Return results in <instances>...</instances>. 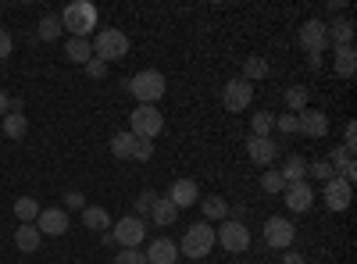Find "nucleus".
Segmentation results:
<instances>
[{
  "mask_svg": "<svg viewBox=\"0 0 357 264\" xmlns=\"http://www.w3.org/2000/svg\"><path fill=\"white\" fill-rule=\"evenodd\" d=\"M129 93L136 97V104H158L161 97H165V90H168V82H165V75L158 72V68H143V72H136L129 82Z\"/></svg>",
  "mask_w": 357,
  "mask_h": 264,
  "instance_id": "1",
  "label": "nucleus"
},
{
  "mask_svg": "<svg viewBox=\"0 0 357 264\" xmlns=\"http://www.w3.org/2000/svg\"><path fill=\"white\" fill-rule=\"evenodd\" d=\"M57 18H61V29H68L75 40H86L97 29V8L89 4V0H75V4H68Z\"/></svg>",
  "mask_w": 357,
  "mask_h": 264,
  "instance_id": "2",
  "label": "nucleus"
},
{
  "mask_svg": "<svg viewBox=\"0 0 357 264\" xmlns=\"http://www.w3.org/2000/svg\"><path fill=\"white\" fill-rule=\"evenodd\" d=\"M211 250H215V228L207 225V222L190 225L186 236H183V243H178V254L190 257V261H200V257H207Z\"/></svg>",
  "mask_w": 357,
  "mask_h": 264,
  "instance_id": "3",
  "label": "nucleus"
},
{
  "mask_svg": "<svg viewBox=\"0 0 357 264\" xmlns=\"http://www.w3.org/2000/svg\"><path fill=\"white\" fill-rule=\"evenodd\" d=\"M93 57H100V61H122V57L129 54V36L122 33V29H100V33L93 36Z\"/></svg>",
  "mask_w": 357,
  "mask_h": 264,
  "instance_id": "4",
  "label": "nucleus"
},
{
  "mask_svg": "<svg viewBox=\"0 0 357 264\" xmlns=\"http://www.w3.org/2000/svg\"><path fill=\"white\" fill-rule=\"evenodd\" d=\"M165 129V114L151 104H136V111L129 114V132L136 139H158Z\"/></svg>",
  "mask_w": 357,
  "mask_h": 264,
  "instance_id": "5",
  "label": "nucleus"
},
{
  "mask_svg": "<svg viewBox=\"0 0 357 264\" xmlns=\"http://www.w3.org/2000/svg\"><path fill=\"white\" fill-rule=\"evenodd\" d=\"M215 243H222V250H229V254H247L250 250V228L240 218H225L222 228L215 232Z\"/></svg>",
  "mask_w": 357,
  "mask_h": 264,
  "instance_id": "6",
  "label": "nucleus"
},
{
  "mask_svg": "<svg viewBox=\"0 0 357 264\" xmlns=\"http://www.w3.org/2000/svg\"><path fill=\"white\" fill-rule=\"evenodd\" d=\"M111 240L122 243V250H139V243L146 240V222L136 218V215L114 222V225H111Z\"/></svg>",
  "mask_w": 357,
  "mask_h": 264,
  "instance_id": "7",
  "label": "nucleus"
},
{
  "mask_svg": "<svg viewBox=\"0 0 357 264\" xmlns=\"http://www.w3.org/2000/svg\"><path fill=\"white\" fill-rule=\"evenodd\" d=\"M250 100H254V86H250L247 79H229V82H225V90H222V104H225V111H229V114L247 111V107H250Z\"/></svg>",
  "mask_w": 357,
  "mask_h": 264,
  "instance_id": "8",
  "label": "nucleus"
},
{
  "mask_svg": "<svg viewBox=\"0 0 357 264\" xmlns=\"http://www.w3.org/2000/svg\"><path fill=\"white\" fill-rule=\"evenodd\" d=\"M293 240H296V225L289 218H279L275 215V218L264 222V243L272 247V250H289Z\"/></svg>",
  "mask_w": 357,
  "mask_h": 264,
  "instance_id": "9",
  "label": "nucleus"
},
{
  "mask_svg": "<svg viewBox=\"0 0 357 264\" xmlns=\"http://www.w3.org/2000/svg\"><path fill=\"white\" fill-rule=\"evenodd\" d=\"M301 47L311 54V57H321L325 47H329V36H325V22L321 18H307L301 25Z\"/></svg>",
  "mask_w": 357,
  "mask_h": 264,
  "instance_id": "10",
  "label": "nucleus"
},
{
  "mask_svg": "<svg viewBox=\"0 0 357 264\" xmlns=\"http://www.w3.org/2000/svg\"><path fill=\"white\" fill-rule=\"evenodd\" d=\"M296 122H301V132L311 136V139L329 136V114L318 111V107H304L301 114H296Z\"/></svg>",
  "mask_w": 357,
  "mask_h": 264,
  "instance_id": "11",
  "label": "nucleus"
},
{
  "mask_svg": "<svg viewBox=\"0 0 357 264\" xmlns=\"http://www.w3.org/2000/svg\"><path fill=\"white\" fill-rule=\"evenodd\" d=\"M247 154L254 164H272L279 157V143L272 136H250L247 139Z\"/></svg>",
  "mask_w": 357,
  "mask_h": 264,
  "instance_id": "12",
  "label": "nucleus"
},
{
  "mask_svg": "<svg viewBox=\"0 0 357 264\" xmlns=\"http://www.w3.org/2000/svg\"><path fill=\"white\" fill-rule=\"evenodd\" d=\"M282 196H286V208L289 211H311V203H314V189L307 186V179L304 183H289L286 189H282Z\"/></svg>",
  "mask_w": 357,
  "mask_h": 264,
  "instance_id": "13",
  "label": "nucleus"
},
{
  "mask_svg": "<svg viewBox=\"0 0 357 264\" xmlns=\"http://www.w3.org/2000/svg\"><path fill=\"white\" fill-rule=\"evenodd\" d=\"M36 228H40V236H65L68 232V215L61 208H47V211H40Z\"/></svg>",
  "mask_w": 357,
  "mask_h": 264,
  "instance_id": "14",
  "label": "nucleus"
},
{
  "mask_svg": "<svg viewBox=\"0 0 357 264\" xmlns=\"http://www.w3.org/2000/svg\"><path fill=\"white\" fill-rule=\"evenodd\" d=\"M350 196H354V189H350V183L340 179V175H333V179L325 183V203H329V211H347Z\"/></svg>",
  "mask_w": 357,
  "mask_h": 264,
  "instance_id": "15",
  "label": "nucleus"
},
{
  "mask_svg": "<svg viewBox=\"0 0 357 264\" xmlns=\"http://www.w3.org/2000/svg\"><path fill=\"white\" fill-rule=\"evenodd\" d=\"M168 200L175 203L178 211H183V208H193V203L200 200V189H197V183H193V179H175V183H172V189H168Z\"/></svg>",
  "mask_w": 357,
  "mask_h": 264,
  "instance_id": "16",
  "label": "nucleus"
},
{
  "mask_svg": "<svg viewBox=\"0 0 357 264\" xmlns=\"http://www.w3.org/2000/svg\"><path fill=\"white\" fill-rule=\"evenodd\" d=\"M175 261H178V243H172L168 236L146 247V264H175Z\"/></svg>",
  "mask_w": 357,
  "mask_h": 264,
  "instance_id": "17",
  "label": "nucleus"
},
{
  "mask_svg": "<svg viewBox=\"0 0 357 264\" xmlns=\"http://www.w3.org/2000/svg\"><path fill=\"white\" fill-rule=\"evenodd\" d=\"M325 36H329L333 47H350L354 43V22L350 18H333L325 25Z\"/></svg>",
  "mask_w": 357,
  "mask_h": 264,
  "instance_id": "18",
  "label": "nucleus"
},
{
  "mask_svg": "<svg viewBox=\"0 0 357 264\" xmlns=\"http://www.w3.org/2000/svg\"><path fill=\"white\" fill-rule=\"evenodd\" d=\"M40 240H43V236H40L36 225H18V228H15V247H18L22 254H36V250H40Z\"/></svg>",
  "mask_w": 357,
  "mask_h": 264,
  "instance_id": "19",
  "label": "nucleus"
},
{
  "mask_svg": "<svg viewBox=\"0 0 357 264\" xmlns=\"http://www.w3.org/2000/svg\"><path fill=\"white\" fill-rule=\"evenodd\" d=\"M279 175H282V183H286V186H289V183H304V179H307V161H304L301 154H289Z\"/></svg>",
  "mask_w": 357,
  "mask_h": 264,
  "instance_id": "20",
  "label": "nucleus"
},
{
  "mask_svg": "<svg viewBox=\"0 0 357 264\" xmlns=\"http://www.w3.org/2000/svg\"><path fill=\"white\" fill-rule=\"evenodd\" d=\"M354 72H357V50H354V43L350 47H336V75L350 79Z\"/></svg>",
  "mask_w": 357,
  "mask_h": 264,
  "instance_id": "21",
  "label": "nucleus"
},
{
  "mask_svg": "<svg viewBox=\"0 0 357 264\" xmlns=\"http://www.w3.org/2000/svg\"><path fill=\"white\" fill-rule=\"evenodd\" d=\"M40 203L33 200V196H22V200H15V218H18V225H33L36 218H40Z\"/></svg>",
  "mask_w": 357,
  "mask_h": 264,
  "instance_id": "22",
  "label": "nucleus"
},
{
  "mask_svg": "<svg viewBox=\"0 0 357 264\" xmlns=\"http://www.w3.org/2000/svg\"><path fill=\"white\" fill-rule=\"evenodd\" d=\"M151 218H154V225H172L175 218H178V208L168 200V196H158V203H154V211H151Z\"/></svg>",
  "mask_w": 357,
  "mask_h": 264,
  "instance_id": "23",
  "label": "nucleus"
},
{
  "mask_svg": "<svg viewBox=\"0 0 357 264\" xmlns=\"http://www.w3.org/2000/svg\"><path fill=\"white\" fill-rule=\"evenodd\" d=\"M200 211H204L207 222H225L229 218V203L222 196H207V200H200Z\"/></svg>",
  "mask_w": 357,
  "mask_h": 264,
  "instance_id": "24",
  "label": "nucleus"
},
{
  "mask_svg": "<svg viewBox=\"0 0 357 264\" xmlns=\"http://www.w3.org/2000/svg\"><path fill=\"white\" fill-rule=\"evenodd\" d=\"M132 146H136V136L126 129V132H114L111 136V154L118 157V161H126V157H132Z\"/></svg>",
  "mask_w": 357,
  "mask_h": 264,
  "instance_id": "25",
  "label": "nucleus"
},
{
  "mask_svg": "<svg viewBox=\"0 0 357 264\" xmlns=\"http://www.w3.org/2000/svg\"><path fill=\"white\" fill-rule=\"evenodd\" d=\"M65 57H68V61H75V65H86L89 61V57H93V47H89V40H68L65 43Z\"/></svg>",
  "mask_w": 357,
  "mask_h": 264,
  "instance_id": "26",
  "label": "nucleus"
},
{
  "mask_svg": "<svg viewBox=\"0 0 357 264\" xmlns=\"http://www.w3.org/2000/svg\"><path fill=\"white\" fill-rule=\"evenodd\" d=\"M82 225L93 232H104V228H111V218L104 208H82Z\"/></svg>",
  "mask_w": 357,
  "mask_h": 264,
  "instance_id": "27",
  "label": "nucleus"
},
{
  "mask_svg": "<svg viewBox=\"0 0 357 264\" xmlns=\"http://www.w3.org/2000/svg\"><path fill=\"white\" fill-rule=\"evenodd\" d=\"M264 75H268V61H264V57H257V54H250L247 61H243V75H240V79H247V82L254 86V82L264 79Z\"/></svg>",
  "mask_w": 357,
  "mask_h": 264,
  "instance_id": "28",
  "label": "nucleus"
},
{
  "mask_svg": "<svg viewBox=\"0 0 357 264\" xmlns=\"http://www.w3.org/2000/svg\"><path fill=\"white\" fill-rule=\"evenodd\" d=\"M29 132V118L25 114H15V111H8L4 114V136H11V139H22Z\"/></svg>",
  "mask_w": 357,
  "mask_h": 264,
  "instance_id": "29",
  "label": "nucleus"
},
{
  "mask_svg": "<svg viewBox=\"0 0 357 264\" xmlns=\"http://www.w3.org/2000/svg\"><path fill=\"white\" fill-rule=\"evenodd\" d=\"M275 129V114L272 111H257L250 118V136H272Z\"/></svg>",
  "mask_w": 357,
  "mask_h": 264,
  "instance_id": "30",
  "label": "nucleus"
},
{
  "mask_svg": "<svg viewBox=\"0 0 357 264\" xmlns=\"http://www.w3.org/2000/svg\"><path fill=\"white\" fill-rule=\"evenodd\" d=\"M286 107H289V114H301L307 107V90L304 86H289L286 90Z\"/></svg>",
  "mask_w": 357,
  "mask_h": 264,
  "instance_id": "31",
  "label": "nucleus"
},
{
  "mask_svg": "<svg viewBox=\"0 0 357 264\" xmlns=\"http://www.w3.org/2000/svg\"><path fill=\"white\" fill-rule=\"evenodd\" d=\"M65 33V29H61V18H57V15H47L43 22H40V40H57V36H61Z\"/></svg>",
  "mask_w": 357,
  "mask_h": 264,
  "instance_id": "32",
  "label": "nucleus"
},
{
  "mask_svg": "<svg viewBox=\"0 0 357 264\" xmlns=\"http://www.w3.org/2000/svg\"><path fill=\"white\" fill-rule=\"evenodd\" d=\"M154 203H158V193L154 189H143L139 196H136V218H146L154 211Z\"/></svg>",
  "mask_w": 357,
  "mask_h": 264,
  "instance_id": "33",
  "label": "nucleus"
},
{
  "mask_svg": "<svg viewBox=\"0 0 357 264\" xmlns=\"http://www.w3.org/2000/svg\"><path fill=\"white\" fill-rule=\"evenodd\" d=\"M307 175H311V179H318V183H329L336 171H333L329 161H311V164H307Z\"/></svg>",
  "mask_w": 357,
  "mask_h": 264,
  "instance_id": "34",
  "label": "nucleus"
},
{
  "mask_svg": "<svg viewBox=\"0 0 357 264\" xmlns=\"http://www.w3.org/2000/svg\"><path fill=\"white\" fill-rule=\"evenodd\" d=\"M261 189H264V193H282V189H286L282 175H279V171H264V175H261Z\"/></svg>",
  "mask_w": 357,
  "mask_h": 264,
  "instance_id": "35",
  "label": "nucleus"
},
{
  "mask_svg": "<svg viewBox=\"0 0 357 264\" xmlns=\"http://www.w3.org/2000/svg\"><path fill=\"white\" fill-rule=\"evenodd\" d=\"M275 125H279V132H286V136L301 132V122H296V114H275Z\"/></svg>",
  "mask_w": 357,
  "mask_h": 264,
  "instance_id": "36",
  "label": "nucleus"
},
{
  "mask_svg": "<svg viewBox=\"0 0 357 264\" xmlns=\"http://www.w3.org/2000/svg\"><path fill=\"white\" fill-rule=\"evenodd\" d=\"M132 157H136V161H151V157H154V139H136Z\"/></svg>",
  "mask_w": 357,
  "mask_h": 264,
  "instance_id": "37",
  "label": "nucleus"
},
{
  "mask_svg": "<svg viewBox=\"0 0 357 264\" xmlns=\"http://www.w3.org/2000/svg\"><path fill=\"white\" fill-rule=\"evenodd\" d=\"M86 75L89 79H104L107 75V65L100 61V57H89V61H86Z\"/></svg>",
  "mask_w": 357,
  "mask_h": 264,
  "instance_id": "38",
  "label": "nucleus"
},
{
  "mask_svg": "<svg viewBox=\"0 0 357 264\" xmlns=\"http://www.w3.org/2000/svg\"><path fill=\"white\" fill-rule=\"evenodd\" d=\"M114 264H146V254H139V250H122L114 257Z\"/></svg>",
  "mask_w": 357,
  "mask_h": 264,
  "instance_id": "39",
  "label": "nucleus"
},
{
  "mask_svg": "<svg viewBox=\"0 0 357 264\" xmlns=\"http://www.w3.org/2000/svg\"><path fill=\"white\" fill-rule=\"evenodd\" d=\"M61 200H65V208H68V211H82V208H86V196H82V193H75V189H68Z\"/></svg>",
  "mask_w": 357,
  "mask_h": 264,
  "instance_id": "40",
  "label": "nucleus"
},
{
  "mask_svg": "<svg viewBox=\"0 0 357 264\" xmlns=\"http://www.w3.org/2000/svg\"><path fill=\"white\" fill-rule=\"evenodd\" d=\"M11 50H15V40H11V33H8V29H0V61H8V57H11Z\"/></svg>",
  "mask_w": 357,
  "mask_h": 264,
  "instance_id": "41",
  "label": "nucleus"
},
{
  "mask_svg": "<svg viewBox=\"0 0 357 264\" xmlns=\"http://www.w3.org/2000/svg\"><path fill=\"white\" fill-rule=\"evenodd\" d=\"M343 146H350V150L357 146V125H354V122H347V132H343Z\"/></svg>",
  "mask_w": 357,
  "mask_h": 264,
  "instance_id": "42",
  "label": "nucleus"
},
{
  "mask_svg": "<svg viewBox=\"0 0 357 264\" xmlns=\"http://www.w3.org/2000/svg\"><path fill=\"white\" fill-rule=\"evenodd\" d=\"M282 264H307V261H304V254H293V250H286Z\"/></svg>",
  "mask_w": 357,
  "mask_h": 264,
  "instance_id": "43",
  "label": "nucleus"
},
{
  "mask_svg": "<svg viewBox=\"0 0 357 264\" xmlns=\"http://www.w3.org/2000/svg\"><path fill=\"white\" fill-rule=\"evenodd\" d=\"M8 100H11V97H8L4 90H0V118H4V114H8Z\"/></svg>",
  "mask_w": 357,
  "mask_h": 264,
  "instance_id": "44",
  "label": "nucleus"
}]
</instances>
